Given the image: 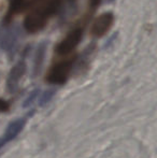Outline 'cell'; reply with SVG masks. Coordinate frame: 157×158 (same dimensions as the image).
<instances>
[{
    "label": "cell",
    "mask_w": 157,
    "mask_h": 158,
    "mask_svg": "<svg viewBox=\"0 0 157 158\" xmlns=\"http://www.w3.org/2000/svg\"><path fill=\"white\" fill-rule=\"evenodd\" d=\"M45 52H46V42H43V43H41L38 46L37 52H36V56H35V60H34V74L35 75H37L40 72L41 66L43 64Z\"/></svg>",
    "instance_id": "52a82bcc"
},
{
    "label": "cell",
    "mask_w": 157,
    "mask_h": 158,
    "mask_svg": "<svg viewBox=\"0 0 157 158\" xmlns=\"http://www.w3.org/2000/svg\"><path fill=\"white\" fill-rule=\"evenodd\" d=\"M6 144H8V142H6V140L4 139L3 137H1V138H0V150H1V148H3V146L6 145Z\"/></svg>",
    "instance_id": "7c38bea8"
},
{
    "label": "cell",
    "mask_w": 157,
    "mask_h": 158,
    "mask_svg": "<svg viewBox=\"0 0 157 158\" xmlns=\"http://www.w3.org/2000/svg\"><path fill=\"white\" fill-rule=\"evenodd\" d=\"M112 1H114V0H108V2H112Z\"/></svg>",
    "instance_id": "4fadbf2b"
},
{
    "label": "cell",
    "mask_w": 157,
    "mask_h": 158,
    "mask_svg": "<svg viewBox=\"0 0 157 158\" xmlns=\"http://www.w3.org/2000/svg\"><path fill=\"white\" fill-rule=\"evenodd\" d=\"M81 38H82L81 29H76L73 31H71L57 45L56 53L59 55H67L68 53L73 51V48L78 45L79 42L81 41Z\"/></svg>",
    "instance_id": "277c9868"
},
{
    "label": "cell",
    "mask_w": 157,
    "mask_h": 158,
    "mask_svg": "<svg viewBox=\"0 0 157 158\" xmlns=\"http://www.w3.org/2000/svg\"><path fill=\"white\" fill-rule=\"evenodd\" d=\"M26 125V118L21 117V118H17L12 121L6 127V131H4V135L2 137L6 140V142H11L12 140H14L19 133L22 132V130L24 129V127Z\"/></svg>",
    "instance_id": "8992f818"
},
{
    "label": "cell",
    "mask_w": 157,
    "mask_h": 158,
    "mask_svg": "<svg viewBox=\"0 0 157 158\" xmlns=\"http://www.w3.org/2000/svg\"><path fill=\"white\" fill-rule=\"evenodd\" d=\"M72 61H61L50 69L46 80L52 84H64L68 79V75L71 70Z\"/></svg>",
    "instance_id": "7a4b0ae2"
},
{
    "label": "cell",
    "mask_w": 157,
    "mask_h": 158,
    "mask_svg": "<svg viewBox=\"0 0 157 158\" xmlns=\"http://www.w3.org/2000/svg\"><path fill=\"white\" fill-rule=\"evenodd\" d=\"M56 94V90L55 89H46L44 90V92H41V94H40V97L38 99V103L40 106H46V104L48 103V102L51 101V100L53 99V97L55 96Z\"/></svg>",
    "instance_id": "ba28073f"
},
{
    "label": "cell",
    "mask_w": 157,
    "mask_h": 158,
    "mask_svg": "<svg viewBox=\"0 0 157 158\" xmlns=\"http://www.w3.org/2000/svg\"><path fill=\"white\" fill-rule=\"evenodd\" d=\"M40 94H41V92H40V89L38 88H36V89H34L32 92H30V94L26 97V99L24 100V108H28V106H31L32 104L35 103V102L37 101V100L39 99L40 97Z\"/></svg>",
    "instance_id": "9c48e42d"
},
{
    "label": "cell",
    "mask_w": 157,
    "mask_h": 158,
    "mask_svg": "<svg viewBox=\"0 0 157 158\" xmlns=\"http://www.w3.org/2000/svg\"><path fill=\"white\" fill-rule=\"evenodd\" d=\"M101 0H90V10L95 11L97 9V6H98V4L100 3Z\"/></svg>",
    "instance_id": "30bf717a"
},
{
    "label": "cell",
    "mask_w": 157,
    "mask_h": 158,
    "mask_svg": "<svg viewBox=\"0 0 157 158\" xmlns=\"http://www.w3.org/2000/svg\"><path fill=\"white\" fill-rule=\"evenodd\" d=\"M26 72V63L24 60H19V63L15 64L12 69H11L10 73L6 79V87L10 93L16 92L19 88V82L23 79L24 74Z\"/></svg>",
    "instance_id": "3957f363"
},
{
    "label": "cell",
    "mask_w": 157,
    "mask_h": 158,
    "mask_svg": "<svg viewBox=\"0 0 157 158\" xmlns=\"http://www.w3.org/2000/svg\"><path fill=\"white\" fill-rule=\"evenodd\" d=\"M9 110V103L3 100H0V111H6Z\"/></svg>",
    "instance_id": "8fae6325"
},
{
    "label": "cell",
    "mask_w": 157,
    "mask_h": 158,
    "mask_svg": "<svg viewBox=\"0 0 157 158\" xmlns=\"http://www.w3.org/2000/svg\"><path fill=\"white\" fill-rule=\"evenodd\" d=\"M113 15L111 13H105V14L99 16L96 19L94 25L92 27V33L96 37H101L108 30L111 28L112 23H113Z\"/></svg>",
    "instance_id": "5b68a950"
},
{
    "label": "cell",
    "mask_w": 157,
    "mask_h": 158,
    "mask_svg": "<svg viewBox=\"0 0 157 158\" xmlns=\"http://www.w3.org/2000/svg\"><path fill=\"white\" fill-rule=\"evenodd\" d=\"M22 39V30L17 25L2 24L0 26V48L9 55L17 51Z\"/></svg>",
    "instance_id": "6da1fadb"
}]
</instances>
